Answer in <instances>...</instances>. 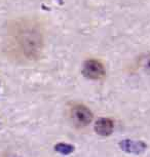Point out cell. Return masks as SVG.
Returning a JSON list of instances; mask_svg holds the SVG:
<instances>
[{"instance_id": "cell-1", "label": "cell", "mask_w": 150, "mask_h": 157, "mask_svg": "<svg viewBox=\"0 0 150 157\" xmlns=\"http://www.w3.org/2000/svg\"><path fill=\"white\" fill-rule=\"evenodd\" d=\"M43 43L39 23L32 17H21L7 23L2 39V52L10 61L29 64L40 58Z\"/></svg>"}, {"instance_id": "cell-2", "label": "cell", "mask_w": 150, "mask_h": 157, "mask_svg": "<svg viewBox=\"0 0 150 157\" xmlns=\"http://www.w3.org/2000/svg\"><path fill=\"white\" fill-rule=\"evenodd\" d=\"M82 74L90 80H98L105 75V68L101 62L96 59H89L84 62Z\"/></svg>"}, {"instance_id": "cell-3", "label": "cell", "mask_w": 150, "mask_h": 157, "mask_svg": "<svg viewBox=\"0 0 150 157\" xmlns=\"http://www.w3.org/2000/svg\"><path fill=\"white\" fill-rule=\"evenodd\" d=\"M71 118L76 126L83 127L92 122L93 113L87 106L84 105H76L72 108Z\"/></svg>"}, {"instance_id": "cell-4", "label": "cell", "mask_w": 150, "mask_h": 157, "mask_svg": "<svg viewBox=\"0 0 150 157\" xmlns=\"http://www.w3.org/2000/svg\"><path fill=\"white\" fill-rule=\"evenodd\" d=\"M119 146L125 152L132 154H141L147 148V145L144 142L133 140H123L119 143Z\"/></svg>"}, {"instance_id": "cell-5", "label": "cell", "mask_w": 150, "mask_h": 157, "mask_svg": "<svg viewBox=\"0 0 150 157\" xmlns=\"http://www.w3.org/2000/svg\"><path fill=\"white\" fill-rule=\"evenodd\" d=\"M114 123L107 117L99 118L95 123V132L102 137H108L113 132Z\"/></svg>"}, {"instance_id": "cell-6", "label": "cell", "mask_w": 150, "mask_h": 157, "mask_svg": "<svg viewBox=\"0 0 150 157\" xmlns=\"http://www.w3.org/2000/svg\"><path fill=\"white\" fill-rule=\"evenodd\" d=\"M75 148L72 146V145L66 144V143H58L55 146V150L57 151L58 153H61L63 155H69L71 154L73 151H74Z\"/></svg>"}, {"instance_id": "cell-7", "label": "cell", "mask_w": 150, "mask_h": 157, "mask_svg": "<svg viewBox=\"0 0 150 157\" xmlns=\"http://www.w3.org/2000/svg\"><path fill=\"white\" fill-rule=\"evenodd\" d=\"M143 65L145 67V70L150 73V55H147L143 59Z\"/></svg>"}]
</instances>
